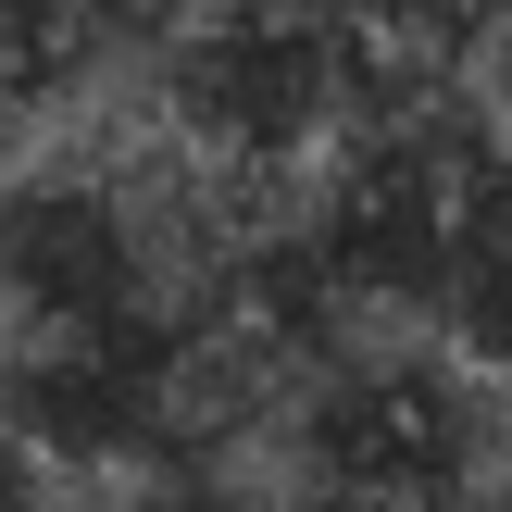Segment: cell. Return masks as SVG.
I'll return each instance as SVG.
<instances>
[{
	"label": "cell",
	"instance_id": "1",
	"mask_svg": "<svg viewBox=\"0 0 512 512\" xmlns=\"http://www.w3.org/2000/svg\"><path fill=\"white\" fill-rule=\"evenodd\" d=\"M88 512H288L250 463H138V475H100Z\"/></svg>",
	"mask_w": 512,
	"mask_h": 512
},
{
	"label": "cell",
	"instance_id": "2",
	"mask_svg": "<svg viewBox=\"0 0 512 512\" xmlns=\"http://www.w3.org/2000/svg\"><path fill=\"white\" fill-rule=\"evenodd\" d=\"M150 13V38L163 25H188V13H238V25H363V0H138Z\"/></svg>",
	"mask_w": 512,
	"mask_h": 512
}]
</instances>
